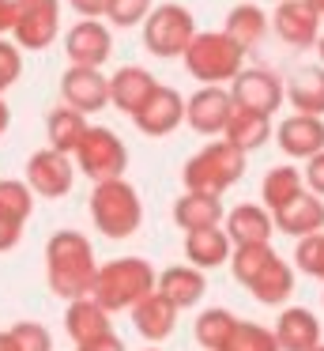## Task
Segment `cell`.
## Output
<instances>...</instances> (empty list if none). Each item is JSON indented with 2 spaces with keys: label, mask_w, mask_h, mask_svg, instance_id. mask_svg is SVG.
I'll return each mask as SVG.
<instances>
[{
  "label": "cell",
  "mask_w": 324,
  "mask_h": 351,
  "mask_svg": "<svg viewBox=\"0 0 324 351\" xmlns=\"http://www.w3.org/2000/svg\"><path fill=\"white\" fill-rule=\"evenodd\" d=\"M234 106H238V102H234L230 91H223L219 84H203L200 91L188 99L185 121H188V129L200 132V136H215V132L226 129V121H230Z\"/></svg>",
  "instance_id": "obj_13"
},
{
  "label": "cell",
  "mask_w": 324,
  "mask_h": 351,
  "mask_svg": "<svg viewBox=\"0 0 324 351\" xmlns=\"http://www.w3.org/2000/svg\"><path fill=\"white\" fill-rule=\"evenodd\" d=\"M275 336L283 351H313L321 343V321L309 310H301V306H290V310L279 313Z\"/></svg>",
  "instance_id": "obj_24"
},
{
  "label": "cell",
  "mask_w": 324,
  "mask_h": 351,
  "mask_svg": "<svg viewBox=\"0 0 324 351\" xmlns=\"http://www.w3.org/2000/svg\"><path fill=\"white\" fill-rule=\"evenodd\" d=\"M185 257L196 268H219L234 257V238L219 227H200L185 234Z\"/></svg>",
  "instance_id": "obj_23"
},
{
  "label": "cell",
  "mask_w": 324,
  "mask_h": 351,
  "mask_svg": "<svg viewBox=\"0 0 324 351\" xmlns=\"http://www.w3.org/2000/svg\"><path fill=\"white\" fill-rule=\"evenodd\" d=\"M275 140L290 159H313L324 152V121L316 114H294L275 129Z\"/></svg>",
  "instance_id": "obj_18"
},
{
  "label": "cell",
  "mask_w": 324,
  "mask_h": 351,
  "mask_svg": "<svg viewBox=\"0 0 324 351\" xmlns=\"http://www.w3.org/2000/svg\"><path fill=\"white\" fill-rule=\"evenodd\" d=\"M75 167L90 178V182H110V178H125L128 167V152L121 144V136L113 129L90 125L83 136L79 152H75Z\"/></svg>",
  "instance_id": "obj_8"
},
{
  "label": "cell",
  "mask_w": 324,
  "mask_h": 351,
  "mask_svg": "<svg viewBox=\"0 0 324 351\" xmlns=\"http://www.w3.org/2000/svg\"><path fill=\"white\" fill-rule=\"evenodd\" d=\"M155 287H158V276L147 261L121 257V261H110V265L98 268V280H95L90 295L110 313H121V310H132L136 302H143Z\"/></svg>",
  "instance_id": "obj_3"
},
{
  "label": "cell",
  "mask_w": 324,
  "mask_h": 351,
  "mask_svg": "<svg viewBox=\"0 0 324 351\" xmlns=\"http://www.w3.org/2000/svg\"><path fill=\"white\" fill-rule=\"evenodd\" d=\"M275 4H279V0H275Z\"/></svg>",
  "instance_id": "obj_50"
},
{
  "label": "cell",
  "mask_w": 324,
  "mask_h": 351,
  "mask_svg": "<svg viewBox=\"0 0 324 351\" xmlns=\"http://www.w3.org/2000/svg\"><path fill=\"white\" fill-rule=\"evenodd\" d=\"M64 53H68V64L102 69L113 53V38L98 19H79V23L64 34Z\"/></svg>",
  "instance_id": "obj_14"
},
{
  "label": "cell",
  "mask_w": 324,
  "mask_h": 351,
  "mask_svg": "<svg viewBox=\"0 0 324 351\" xmlns=\"http://www.w3.org/2000/svg\"><path fill=\"white\" fill-rule=\"evenodd\" d=\"M275 215V230L283 234H294V238H306V234H316L324 230V197L321 193H298L290 204H283Z\"/></svg>",
  "instance_id": "obj_19"
},
{
  "label": "cell",
  "mask_w": 324,
  "mask_h": 351,
  "mask_svg": "<svg viewBox=\"0 0 324 351\" xmlns=\"http://www.w3.org/2000/svg\"><path fill=\"white\" fill-rule=\"evenodd\" d=\"M87 114L83 110H75V106H57L49 114V121H45V136H49V147H57V152H64V155H75L79 152V144H83V136H87Z\"/></svg>",
  "instance_id": "obj_27"
},
{
  "label": "cell",
  "mask_w": 324,
  "mask_h": 351,
  "mask_svg": "<svg viewBox=\"0 0 324 351\" xmlns=\"http://www.w3.org/2000/svg\"><path fill=\"white\" fill-rule=\"evenodd\" d=\"M230 95L238 106L260 110V114H275L283 106V84L268 69H241L230 80Z\"/></svg>",
  "instance_id": "obj_15"
},
{
  "label": "cell",
  "mask_w": 324,
  "mask_h": 351,
  "mask_svg": "<svg viewBox=\"0 0 324 351\" xmlns=\"http://www.w3.org/2000/svg\"><path fill=\"white\" fill-rule=\"evenodd\" d=\"M19 238H23V223L0 212V253L15 250V245H19Z\"/></svg>",
  "instance_id": "obj_39"
},
{
  "label": "cell",
  "mask_w": 324,
  "mask_h": 351,
  "mask_svg": "<svg viewBox=\"0 0 324 351\" xmlns=\"http://www.w3.org/2000/svg\"><path fill=\"white\" fill-rule=\"evenodd\" d=\"M15 351H53V336L45 325H34V321H19V325L8 328Z\"/></svg>",
  "instance_id": "obj_36"
},
{
  "label": "cell",
  "mask_w": 324,
  "mask_h": 351,
  "mask_svg": "<svg viewBox=\"0 0 324 351\" xmlns=\"http://www.w3.org/2000/svg\"><path fill=\"white\" fill-rule=\"evenodd\" d=\"M155 91H158L155 76H151L147 69H140V64H125V69H117L110 76V99H113V106L128 117L140 114Z\"/></svg>",
  "instance_id": "obj_17"
},
{
  "label": "cell",
  "mask_w": 324,
  "mask_h": 351,
  "mask_svg": "<svg viewBox=\"0 0 324 351\" xmlns=\"http://www.w3.org/2000/svg\"><path fill=\"white\" fill-rule=\"evenodd\" d=\"M158 291H162L177 310H188V306H196L203 298V291H208V283H203V268H196V265L166 268V272L158 276Z\"/></svg>",
  "instance_id": "obj_25"
},
{
  "label": "cell",
  "mask_w": 324,
  "mask_h": 351,
  "mask_svg": "<svg viewBox=\"0 0 324 351\" xmlns=\"http://www.w3.org/2000/svg\"><path fill=\"white\" fill-rule=\"evenodd\" d=\"M196 34L200 31H196L188 8H181V4H158L143 19V46L155 57H185L188 42Z\"/></svg>",
  "instance_id": "obj_7"
},
{
  "label": "cell",
  "mask_w": 324,
  "mask_h": 351,
  "mask_svg": "<svg viewBox=\"0 0 324 351\" xmlns=\"http://www.w3.org/2000/svg\"><path fill=\"white\" fill-rule=\"evenodd\" d=\"M286 99L298 114H324V69H301L286 84Z\"/></svg>",
  "instance_id": "obj_29"
},
{
  "label": "cell",
  "mask_w": 324,
  "mask_h": 351,
  "mask_svg": "<svg viewBox=\"0 0 324 351\" xmlns=\"http://www.w3.org/2000/svg\"><path fill=\"white\" fill-rule=\"evenodd\" d=\"M15 31V0H0V38Z\"/></svg>",
  "instance_id": "obj_43"
},
{
  "label": "cell",
  "mask_w": 324,
  "mask_h": 351,
  "mask_svg": "<svg viewBox=\"0 0 324 351\" xmlns=\"http://www.w3.org/2000/svg\"><path fill=\"white\" fill-rule=\"evenodd\" d=\"M64 328H68V336L75 340V348H79V343L95 340V336H102V332H113L110 328V310H105L95 295L72 298L68 310H64Z\"/></svg>",
  "instance_id": "obj_21"
},
{
  "label": "cell",
  "mask_w": 324,
  "mask_h": 351,
  "mask_svg": "<svg viewBox=\"0 0 324 351\" xmlns=\"http://www.w3.org/2000/svg\"><path fill=\"white\" fill-rule=\"evenodd\" d=\"M90 219L105 238H132L140 230L143 208L140 193L125 182V178H110V182H95L90 193Z\"/></svg>",
  "instance_id": "obj_6"
},
{
  "label": "cell",
  "mask_w": 324,
  "mask_h": 351,
  "mask_svg": "<svg viewBox=\"0 0 324 351\" xmlns=\"http://www.w3.org/2000/svg\"><path fill=\"white\" fill-rule=\"evenodd\" d=\"M132 325H136V332H140L143 340L158 343V340H166V336L177 328V306L155 287L143 302L132 306Z\"/></svg>",
  "instance_id": "obj_20"
},
{
  "label": "cell",
  "mask_w": 324,
  "mask_h": 351,
  "mask_svg": "<svg viewBox=\"0 0 324 351\" xmlns=\"http://www.w3.org/2000/svg\"><path fill=\"white\" fill-rule=\"evenodd\" d=\"M316 53H321V61H324V34H321V42H316Z\"/></svg>",
  "instance_id": "obj_47"
},
{
  "label": "cell",
  "mask_w": 324,
  "mask_h": 351,
  "mask_svg": "<svg viewBox=\"0 0 324 351\" xmlns=\"http://www.w3.org/2000/svg\"><path fill=\"white\" fill-rule=\"evenodd\" d=\"M8 121H12V110H8V102L0 99V136L8 132Z\"/></svg>",
  "instance_id": "obj_44"
},
{
  "label": "cell",
  "mask_w": 324,
  "mask_h": 351,
  "mask_svg": "<svg viewBox=\"0 0 324 351\" xmlns=\"http://www.w3.org/2000/svg\"><path fill=\"white\" fill-rule=\"evenodd\" d=\"M185 114H188V99H181L173 87H158V91L151 95V102L132 117V121L143 136H170V132L185 121Z\"/></svg>",
  "instance_id": "obj_16"
},
{
  "label": "cell",
  "mask_w": 324,
  "mask_h": 351,
  "mask_svg": "<svg viewBox=\"0 0 324 351\" xmlns=\"http://www.w3.org/2000/svg\"><path fill=\"white\" fill-rule=\"evenodd\" d=\"M223 351H283L279 348V336L264 325H253V321H238L234 336L226 340Z\"/></svg>",
  "instance_id": "obj_33"
},
{
  "label": "cell",
  "mask_w": 324,
  "mask_h": 351,
  "mask_svg": "<svg viewBox=\"0 0 324 351\" xmlns=\"http://www.w3.org/2000/svg\"><path fill=\"white\" fill-rule=\"evenodd\" d=\"M245 155L238 144H230V140H215V144L200 147V152L192 155V159L185 162V170H181V178H185V189H200V193H219L223 197L230 185L241 182V174H245Z\"/></svg>",
  "instance_id": "obj_4"
},
{
  "label": "cell",
  "mask_w": 324,
  "mask_h": 351,
  "mask_svg": "<svg viewBox=\"0 0 324 351\" xmlns=\"http://www.w3.org/2000/svg\"><path fill=\"white\" fill-rule=\"evenodd\" d=\"M27 185L38 193L42 200H57L72 189V155L57 152V147H45L34 152L27 162Z\"/></svg>",
  "instance_id": "obj_12"
},
{
  "label": "cell",
  "mask_w": 324,
  "mask_h": 351,
  "mask_svg": "<svg viewBox=\"0 0 324 351\" xmlns=\"http://www.w3.org/2000/svg\"><path fill=\"white\" fill-rule=\"evenodd\" d=\"M306 185L324 197V152L313 155V159H306Z\"/></svg>",
  "instance_id": "obj_40"
},
{
  "label": "cell",
  "mask_w": 324,
  "mask_h": 351,
  "mask_svg": "<svg viewBox=\"0 0 324 351\" xmlns=\"http://www.w3.org/2000/svg\"><path fill=\"white\" fill-rule=\"evenodd\" d=\"M34 197L38 193L30 189L27 182H0V212L4 215H12V219H19V223H27L30 219V212H34Z\"/></svg>",
  "instance_id": "obj_34"
},
{
  "label": "cell",
  "mask_w": 324,
  "mask_h": 351,
  "mask_svg": "<svg viewBox=\"0 0 324 351\" xmlns=\"http://www.w3.org/2000/svg\"><path fill=\"white\" fill-rule=\"evenodd\" d=\"M68 4H72V12H79V16H87V19L110 12V0H68Z\"/></svg>",
  "instance_id": "obj_42"
},
{
  "label": "cell",
  "mask_w": 324,
  "mask_h": 351,
  "mask_svg": "<svg viewBox=\"0 0 324 351\" xmlns=\"http://www.w3.org/2000/svg\"><path fill=\"white\" fill-rule=\"evenodd\" d=\"M234 280L241 287H249V295L264 306H283L294 291V268L271 250V242H256V245H234Z\"/></svg>",
  "instance_id": "obj_2"
},
{
  "label": "cell",
  "mask_w": 324,
  "mask_h": 351,
  "mask_svg": "<svg viewBox=\"0 0 324 351\" xmlns=\"http://www.w3.org/2000/svg\"><path fill=\"white\" fill-rule=\"evenodd\" d=\"M223 136L230 144H238L241 152H256L271 136V114H260V110H249V106H234Z\"/></svg>",
  "instance_id": "obj_28"
},
{
  "label": "cell",
  "mask_w": 324,
  "mask_h": 351,
  "mask_svg": "<svg viewBox=\"0 0 324 351\" xmlns=\"http://www.w3.org/2000/svg\"><path fill=\"white\" fill-rule=\"evenodd\" d=\"M309 4H313V8H316V12H321V16H324V0H309Z\"/></svg>",
  "instance_id": "obj_46"
},
{
  "label": "cell",
  "mask_w": 324,
  "mask_h": 351,
  "mask_svg": "<svg viewBox=\"0 0 324 351\" xmlns=\"http://www.w3.org/2000/svg\"><path fill=\"white\" fill-rule=\"evenodd\" d=\"M60 99L68 106L95 114L102 106H113L110 99V76H102V69H87V64H68V72L60 76Z\"/></svg>",
  "instance_id": "obj_11"
},
{
  "label": "cell",
  "mask_w": 324,
  "mask_h": 351,
  "mask_svg": "<svg viewBox=\"0 0 324 351\" xmlns=\"http://www.w3.org/2000/svg\"><path fill=\"white\" fill-rule=\"evenodd\" d=\"M313 351H324V343H316V348H313Z\"/></svg>",
  "instance_id": "obj_48"
},
{
  "label": "cell",
  "mask_w": 324,
  "mask_h": 351,
  "mask_svg": "<svg viewBox=\"0 0 324 351\" xmlns=\"http://www.w3.org/2000/svg\"><path fill=\"white\" fill-rule=\"evenodd\" d=\"M19 42H8V38H0V95L8 91V87L19 80V72H23V53H19Z\"/></svg>",
  "instance_id": "obj_38"
},
{
  "label": "cell",
  "mask_w": 324,
  "mask_h": 351,
  "mask_svg": "<svg viewBox=\"0 0 324 351\" xmlns=\"http://www.w3.org/2000/svg\"><path fill=\"white\" fill-rule=\"evenodd\" d=\"M45 280H49L53 295L68 298V302L95 291L98 265H95V250H90L87 234L57 230L45 242Z\"/></svg>",
  "instance_id": "obj_1"
},
{
  "label": "cell",
  "mask_w": 324,
  "mask_h": 351,
  "mask_svg": "<svg viewBox=\"0 0 324 351\" xmlns=\"http://www.w3.org/2000/svg\"><path fill=\"white\" fill-rule=\"evenodd\" d=\"M173 219H177V227L185 230H200V227H219V219H223V200H219V193H200V189H188L185 197L173 204Z\"/></svg>",
  "instance_id": "obj_26"
},
{
  "label": "cell",
  "mask_w": 324,
  "mask_h": 351,
  "mask_svg": "<svg viewBox=\"0 0 324 351\" xmlns=\"http://www.w3.org/2000/svg\"><path fill=\"white\" fill-rule=\"evenodd\" d=\"M275 230V215L271 208L260 204H238L226 215V234L234 238V245H256V242H271Z\"/></svg>",
  "instance_id": "obj_22"
},
{
  "label": "cell",
  "mask_w": 324,
  "mask_h": 351,
  "mask_svg": "<svg viewBox=\"0 0 324 351\" xmlns=\"http://www.w3.org/2000/svg\"><path fill=\"white\" fill-rule=\"evenodd\" d=\"M60 34V0H15L12 38L23 49H45Z\"/></svg>",
  "instance_id": "obj_9"
},
{
  "label": "cell",
  "mask_w": 324,
  "mask_h": 351,
  "mask_svg": "<svg viewBox=\"0 0 324 351\" xmlns=\"http://www.w3.org/2000/svg\"><path fill=\"white\" fill-rule=\"evenodd\" d=\"M234 328H238V317H234L230 310H223V306L203 310L200 317H196V343H200L203 351H223L226 340L234 336Z\"/></svg>",
  "instance_id": "obj_32"
},
{
  "label": "cell",
  "mask_w": 324,
  "mask_h": 351,
  "mask_svg": "<svg viewBox=\"0 0 324 351\" xmlns=\"http://www.w3.org/2000/svg\"><path fill=\"white\" fill-rule=\"evenodd\" d=\"M294 265H298L306 276H313V280H324V230L298 238V250H294Z\"/></svg>",
  "instance_id": "obj_35"
},
{
  "label": "cell",
  "mask_w": 324,
  "mask_h": 351,
  "mask_svg": "<svg viewBox=\"0 0 324 351\" xmlns=\"http://www.w3.org/2000/svg\"><path fill=\"white\" fill-rule=\"evenodd\" d=\"M0 351H15L12 348V336H8V332H0Z\"/></svg>",
  "instance_id": "obj_45"
},
{
  "label": "cell",
  "mask_w": 324,
  "mask_h": 351,
  "mask_svg": "<svg viewBox=\"0 0 324 351\" xmlns=\"http://www.w3.org/2000/svg\"><path fill=\"white\" fill-rule=\"evenodd\" d=\"M147 351H158V348H147Z\"/></svg>",
  "instance_id": "obj_49"
},
{
  "label": "cell",
  "mask_w": 324,
  "mask_h": 351,
  "mask_svg": "<svg viewBox=\"0 0 324 351\" xmlns=\"http://www.w3.org/2000/svg\"><path fill=\"white\" fill-rule=\"evenodd\" d=\"M110 23L113 27H136L151 16V0H110Z\"/></svg>",
  "instance_id": "obj_37"
},
{
  "label": "cell",
  "mask_w": 324,
  "mask_h": 351,
  "mask_svg": "<svg viewBox=\"0 0 324 351\" xmlns=\"http://www.w3.org/2000/svg\"><path fill=\"white\" fill-rule=\"evenodd\" d=\"M181 61H185L188 76L200 84H226L245 64V46H238L226 31H200L188 42Z\"/></svg>",
  "instance_id": "obj_5"
},
{
  "label": "cell",
  "mask_w": 324,
  "mask_h": 351,
  "mask_svg": "<svg viewBox=\"0 0 324 351\" xmlns=\"http://www.w3.org/2000/svg\"><path fill=\"white\" fill-rule=\"evenodd\" d=\"M75 351H128V348L121 343V336H113V332H102V336H95V340L79 343Z\"/></svg>",
  "instance_id": "obj_41"
},
{
  "label": "cell",
  "mask_w": 324,
  "mask_h": 351,
  "mask_svg": "<svg viewBox=\"0 0 324 351\" xmlns=\"http://www.w3.org/2000/svg\"><path fill=\"white\" fill-rule=\"evenodd\" d=\"M223 31L230 34L238 46L253 49V46H260L264 31H268V16H264L256 4H238V8L226 16V27H223Z\"/></svg>",
  "instance_id": "obj_31"
},
{
  "label": "cell",
  "mask_w": 324,
  "mask_h": 351,
  "mask_svg": "<svg viewBox=\"0 0 324 351\" xmlns=\"http://www.w3.org/2000/svg\"><path fill=\"white\" fill-rule=\"evenodd\" d=\"M321 23H324V16L309 4V0H279L275 12H271L275 34L294 49L316 46V42H321Z\"/></svg>",
  "instance_id": "obj_10"
},
{
  "label": "cell",
  "mask_w": 324,
  "mask_h": 351,
  "mask_svg": "<svg viewBox=\"0 0 324 351\" xmlns=\"http://www.w3.org/2000/svg\"><path fill=\"white\" fill-rule=\"evenodd\" d=\"M298 193H306V174H298L294 167H275L264 174V185H260V197H264V208L279 212L283 204H290Z\"/></svg>",
  "instance_id": "obj_30"
}]
</instances>
